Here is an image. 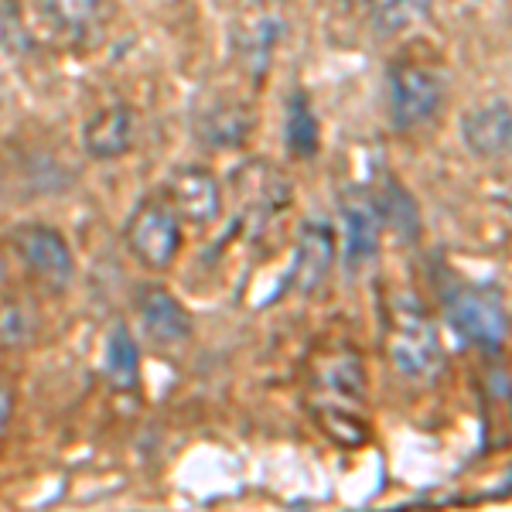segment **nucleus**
Listing matches in <instances>:
<instances>
[{
	"mask_svg": "<svg viewBox=\"0 0 512 512\" xmlns=\"http://www.w3.org/2000/svg\"><path fill=\"white\" fill-rule=\"evenodd\" d=\"M342 226H345V267L355 270L369 263L379 250V212L373 202V192L352 188L342 198Z\"/></svg>",
	"mask_w": 512,
	"mask_h": 512,
	"instance_id": "423d86ee",
	"label": "nucleus"
},
{
	"mask_svg": "<svg viewBox=\"0 0 512 512\" xmlns=\"http://www.w3.org/2000/svg\"><path fill=\"white\" fill-rule=\"evenodd\" d=\"M253 120L256 117L243 103H226L205 113L202 123H198V134L212 147H239L246 140V134L253 130Z\"/></svg>",
	"mask_w": 512,
	"mask_h": 512,
	"instance_id": "2eb2a0df",
	"label": "nucleus"
},
{
	"mask_svg": "<svg viewBox=\"0 0 512 512\" xmlns=\"http://www.w3.org/2000/svg\"><path fill=\"white\" fill-rule=\"evenodd\" d=\"M140 321L144 332L161 345H178L192 335V315L164 287H147V294L140 297Z\"/></svg>",
	"mask_w": 512,
	"mask_h": 512,
	"instance_id": "1a4fd4ad",
	"label": "nucleus"
},
{
	"mask_svg": "<svg viewBox=\"0 0 512 512\" xmlns=\"http://www.w3.org/2000/svg\"><path fill=\"white\" fill-rule=\"evenodd\" d=\"M318 424L325 427V434L332 441L345 444V448H355V444L366 441V424L345 403H318Z\"/></svg>",
	"mask_w": 512,
	"mask_h": 512,
	"instance_id": "6ab92c4d",
	"label": "nucleus"
},
{
	"mask_svg": "<svg viewBox=\"0 0 512 512\" xmlns=\"http://www.w3.org/2000/svg\"><path fill=\"white\" fill-rule=\"evenodd\" d=\"M171 198L178 205V216L195 222V226H209L219 219L222 198H219V181L205 168H185L171 178Z\"/></svg>",
	"mask_w": 512,
	"mask_h": 512,
	"instance_id": "0eeeda50",
	"label": "nucleus"
},
{
	"mask_svg": "<svg viewBox=\"0 0 512 512\" xmlns=\"http://www.w3.org/2000/svg\"><path fill=\"white\" fill-rule=\"evenodd\" d=\"M127 239L130 253L137 256L144 267L164 270L175 263V256L181 250V219L171 205H140L134 212V219L127 222Z\"/></svg>",
	"mask_w": 512,
	"mask_h": 512,
	"instance_id": "7ed1b4c3",
	"label": "nucleus"
},
{
	"mask_svg": "<svg viewBox=\"0 0 512 512\" xmlns=\"http://www.w3.org/2000/svg\"><path fill=\"white\" fill-rule=\"evenodd\" d=\"M4 280H7V270H4V260H0V287H4Z\"/></svg>",
	"mask_w": 512,
	"mask_h": 512,
	"instance_id": "4be33fe9",
	"label": "nucleus"
},
{
	"mask_svg": "<svg viewBox=\"0 0 512 512\" xmlns=\"http://www.w3.org/2000/svg\"><path fill=\"white\" fill-rule=\"evenodd\" d=\"M103 369L113 390H137L140 383V349L127 325H113L106 335Z\"/></svg>",
	"mask_w": 512,
	"mask_h": 512,
	"instance_id": "4468645a",
	"label": "nucleus"
},
{
	"mask_svg": "<svg viewBox=\"0 0 512 512\" xmlns=\"http://www.w3.org/2000/svg\"><path fill=\"white\" fill-rule=\"evenodd\" d=\"M349 4H369V0H349Z\"/></svg>",
	"mask_w": 512,
	"mask_h": 512,
	"instance_id": "5701e85b",
	"label": "nucleus"
},
{
	"mask_svg": "<svg viewBox=\"0 0 512 512\" xmlns=\"http://www.w3.org/2000/svg\"><path fill=\"white\" fill-rule=\"evenodd\" d=\"M335 263V236L325 222H308L301 233V243H297V256L291 267V284L294 291L311 294L321 280L328 277Z\"/></svg>",
	"mask_w": 512,
	"mask_h": 512,
	"instance_id": "6e6552de",
	"label": "nucleus"
},
{
	"mask_svg": "<svg viewBox=\"0 0 512 512\" xmlns=\"http://www.w3.org/2000/svg\"><path fill=\"white\" fill-rule=\"evenodd\" d=\"M280 35H284V21H280L274 11L246 14L236 31V48H239V55H243L246 69L256 72V76H263Z\"/></svg>",
	"mask_w": 512,
	"mask_h": 512,
	"instance_id": "f8f14e48",
	"label": "nucleus"
},
{
	"mask_svg": "<svg viewBox=\"0 0 512 512\" xmlns=\"http://www.w3.org/2000/svg\"><path fill=\"white\" fill-rule=\"evenodd\" d=\"M431 11V0H383L376 7V31L379 35H400L410 24H417L420 18H427Z\"/></svg>",
	"mask_w": 512,
	"mask_h": 512,
	"instance_id": "aec40b11",
	"label": "nucleus"
},
{
	"mask_svg": "<svg viewBox=\"0 0 512 512\" xmlns=\"http://www.w3.org/2000/svg\"><path fill=\"white\" fill-rule=\"evenodd\" d=\"M82 140H86V151L99 161L123 158L134 144V113L127 106H110L96 113L82 130Z\"/></svg>",
	"mask_w": 512,
	"mask_h": 512,
	"instance_id": "9b49d317",
	"label": "nucleus"
},
{
	"mask_svg": "<svg viewBox=\"0 0 512 512\" xmlns=\"http://www.w3.org/2000/svg\"><path fill=\"white\" fill-rule=\"evenodd\" d=\"M461 137H465L468 151L478 158H502L509 151V106L506 99H492V103L478 106L461 123Z\"/></svg>",
	"mask_w": 512,
	"mask_h": 512,
	"instance_id": "9d476101",
	"label": "nucleus"
},
{
	"mask_svg": "<svg viewBox=\"0 0 512 512\" xmlns=\"http://www.w3.org/2000/svg\"><path fill=\"white\" fill-rule=\"evenodd\" d=\"M41 18L62 35H79L89 21L96 18L99 0H38Z\"/></svg>",
	"mask_w": 512,
	"mask_h": 512,
	"instance_id": "a211bd4d",
	"label": "nucleus"
},
{
	"mask_svg": "<svg viewBox=\"0 0 512 512\" xmlns=\"http://www.w3.org/2000/svg\"><path fill=\"white\" fill-rule=\"evenodd\" d=\"M318 390L321 403H345V407H352V403L366 400V366H362L359 355H332L328 366L318 373Z\"/></svg>",
	"mask_w": 512,
	"mask_h": 512,
	"instance_id": "ddd939ff",
	"label": "nucleus"
},
{
	"mask_svg": "<svg viewBox=\"0 0 512 512\" xmlns=\"http://www.w3.org/2000/svg\"><path fill=\"white\" fill-rule=\"evenodd\" d=\"M386 349L396 373L410 383H434L444 373V349L434 318L410 294H396L390 304V328H386Z\"/></svg>",
	"mask_w": 512,
	"mask_h": 512,
	"instance_id": "f257e3e1",
	"label": "nucleus"
},
{
	"mask_svg": "<svg viewBox=\"0 0 512 512\" xmlns=\"http://www.w3.org/2000/svg\"><path fill=\"white\" fill-rule=\"evenodd\" d=\"M373 202H376L379 222H386L400 239H414L420 233L417 202L410 198V192L400 185V181L386 178L383 188H379V195H373Z\"/></svg>",
	"mask_w": 512,
	"mask_h": 512,
	"instance_id": "dca6fc26",
	"label": "nucleus"
},
{
	"mask_svg": "<svg viewBox=\"0 0 512 512\" xmlns=\"http://www.w3.org/2000/svg\"><path fill=\"white\" fill-rule=\"evenodd\" d=\"M444 86L420 65H396L390 76V117L396 130H414L441 110Z\"/></svg>",
	"mask_w": 512,
	"mask_h": 512,
	"instance_id": "20e7f679",
	"label": "nucleus"
},
{
	"mask_svg": "<svg viewBox=\"0 0 512 512\" xmlns=\"http://www.w3.org/2000/svg\"><path fill=\"white\" fill-rule=\"evenodd\" d=\"M11 414H14V393H11V386L0 379V434L11 424Z\"/></svg>",
	"mask_w": 512,
	"mask_h": 512,
	"instance_id": "412c9836",
	"label": "nucleus"
},
{
	"mask_svg": "<svg viewBox=\"0 0 512 512\" xmlns=\"http://www.w3.org/2000/svg\"><path fill=\"white\" fill-rule=\"evenodd\" d=\"M284 144L294 158H315L321 144V130L311 110V99L304 93H294L287 99V117H284Z\"/></svg>",
	"mask_w": 512,
	"mask_h": 512,
	"instance_id": "f3484780",
	"label": "nucleus"
},
{
	"mask_svg": "<svg viewBox=\"0 0 512 512\" xmlns=\"http://www.w3.org/2000/svg\"><path fill=\"white\" fill-rule=\"evenodd\" d=\"M448 321L478 349H502L509 335V311L495 287H461L448 297Z\"/></svg>",
	"mask_w": 512,
	"mask_h": 512,
	"instance_id": "f03ea898",
	"label": "nucleus"
},
{
	"mask_svg": "<svg viewBox=\"0 0 512 512\" xmlns=\"http://www.w3.org/2000/svg\"><path fill=\"white\" fill-rule=\"evenodd\" d=\"M14 250L28 270L35 277H41L52 287H69L72 277H76V256H72L69 243L59 229L52 226H24L14 233Z\"/></svg>",
	"mask_w": 512,
	"mask_h": 512,
	"instance_id": "39448f33",
	"label": "nucleus"
}]
</instances>
